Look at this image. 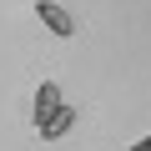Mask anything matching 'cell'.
I'll return each mask as SVG.
<instances>
[{"label":"cell","instance_id":"obj_2","mask_svg":"<svg viewBox=\"0 0 151 151\" xmlns=\"http://www.w3.org/2000/svg\"><path fill=\"white\" fill-rule=\"evenodd\" d=\"M35 15H40L45 30H55V35H70V30H76V20L65 15V5H55V0H35Z\"/></svg>","mask_w":151,"mask_h":151},{"label":"cell","instance_id":"obj_1","mask_svg":"<svg viewBox=\"0 0 151 151\" xmlns=\"http://www.w3.org/2000/svg\"><path fill=\"white\" fill-rule=\"evenodd\" d=\"M55 106H60V86H55V81H40V86H35V111H30L35 131L50 121V111H55Z\"/></svg>","mask_w":151,"mask_h":151},{"label":"cell","instance_id":"obj_4","mask_svg":"<svg viewBox=\"0 0 151 151\" xmlns=\"http://www.w3.org/2000/svg\"><path fill=\"white\" fill-rule=\"evenodd\" d=\"M126 151H151V136H141V141H131Z\"/></svg>","mask_w":151,"mask_h":151},{"label":"cell","instance_id":"obj_3","mask_svg":"<svg viewBox=\"0 0 151 151\" xmlns=\"http://www.w3.org/2000/svg\"><path fill=\"white\" fill-rule=\"evenodd\" d=\"M70 121H76V111H70V106H55V111H50V121L40 126V141H60V136L70 131Z\"/></svg>","mask_w":151,"mask_h":151}]
</instances>
